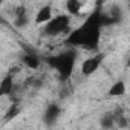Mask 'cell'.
<instances>
[{
  "instance_id": "cell-14",
  "label": "cell",
  "mask_w": 130,
  "mask_h": 130,
  "mask_svg": "<svg viewBox=\"0 0 130 130\" xmlns=\"http://www.w3.org/2000/svg\"><path fill=\"white\" fill-rule=\"evenodd\" d=\"M127 68H130V57H128V60H127Z\"/></svg>"
},
{
  "instance_id": "cell-7",
  "label": "cell",
  "mask_w": 130,
  "mask_h": 130,
  "mask_svg": "<svg viewBox=\"0 0 130 130\" xmlns=\"http://www.w3.org/2000/svg\"><path fill=\"white\" fill-rule=\"evenodd\" d=\"M12 23H14V26H17V28H23V26H26V25H28L26 8H23V6H19V8H15V11H14V20H12Z\"/></svg>"
},
{
  "instance_id": "cell-4",
  "label": "cell",
  "mask_w": 130,
  "mask_h": 130,
  "mask_svg": "<svg viewBox=\"0 0 130 130\" xmlns=\"http://www.w3.org/2000/svg\"><path fill=\"white\" fill-rule=\"evenodd\" d=\"M103 60H104V54H96V55H93V57H89V58H86L83 63H81V74L83 75H92L93 72H96L98 69H100V66H101V63H103Z\"/></svg>"
},
{
  "instance_id": "cell-13",
  "label": "cell",
  "mask_w": 130,
  "mask_h": 130,
  "mask_svg": "<svg viewBox=\"0 0 130 130\" xmlns=\"http://www.w3.org/2000/svg\"><path fill=\"white\" fill-rule=\"evenodd\" d=\"M17 113H19V106H17V104H12V106L9 107V110H8V113H6L5 118H6V119H11V118H14Z\"/></svg>"
},
{
  "instance_id": "cell-8",
  "label": "cell",
  "mask_w": 130,
  "mask_h": 130,
  "mask_svg": "<svg viewBox=\"0 0 130 130\" xmlns=\"http://www.w3.org/2000/svg\"><path fill=\"white\" fill-rule=\"evenodd\" d=\"M12 89H14V78H12V75L9 74V75L3 77L2 83H0V95L6 96V95L12 93Z\"/></svg>"
},
{
  "instance_id": "cell-3",
  "label": "cell",
  "mask_w": 130,
  "mask_h": 130,
  "mask_svg": "<svg viewBox=\"0 0 130 130\" xmlns=\"http://www.w3.org/2000/svg\"><path fill=\"white\" fill-rule=\"evenodd\" d=\"M69 31H71V19L66 14H60V15L52 17L44 25V29H43V32L46 35H51V37L61 35V34H69Z\"/></svg>"
},
{
  "instance_id": "cell-12",
  "label": "cell",
  "mask_w": 130,
  "mask_h": 130,
  "mask_svg": "<svg viewBox=\"0 0 130 130\" xmlns=\"http://www.w3.org/2000/svg\"><path fill=\"white\" fill-rule=\"evenodd\" d=\"M23 63L26 64L29 69H37V68L40 66V60H38V57L31 55V54H28V55L23 57Z\"/></svg>"
},
{
  "instance_id": "cell-5",
  "label": "cell",
  "mask_w": 130,
  "mask_h": 130,
  "mask_svg": "<svg viewBox=\"0 0 130 130\" xmlns=\"http://www.w3.org/2000/svg\"><path fill=\"white\" fill-rule=\"evenodd\" d=\"M52 6L51 5H44L43 8H40V11L35 15V23L37 25H46L51 19H52Z\"/></svg>"
},
{
  "instance_id": "cell-1",
  "label": "cell",
  "mask_w": 130,
  "mask_h": 130,
  "mask_svg": "<svg viewBox=\"0 0 130 130\" xmlns=\"http://www.w3.org/2000/svg\"><path fill=\"white\" fill-rule=\"evenodd\" d=\"M101 28H103L101 12L93 11L80 28H77V29H74L72 32L68 34L66 43L72 44V46H77V47H84V49H89V51H95L98 47V43H100Z\"/></svg>"
},
{
  "instance_id": "cell-9",
  "label": "cell",
  "mask_w": 130,
  "mask_h": 130,
  "mask_svg": "<svg viewBox=\"0 0 130 130\" xmlns=\"http://www.w3.org/2000/svg\"><path fill=\"white\" fill-rule=\"evenodd\" d=\"M84 3H86V0H66V9L69 14L77 15L81 12Z\"/></svg>"
},
{
  "instance_id": "cell-11",
  "label": "cell",
  "mask_w": 130,
  "mask_h": 130,
  "mask_svg": "<svg viewBox=\"0 0 130 130\" xmlns=\"http://www.w3.org/2000/svg\"><path fill=\"white\" fill-rule=\"evenodd\" d=\"M100 125L103 128H112V127H116V119H115V112H107L103 115L101 121H100Z\"/></svg>"
},
{
  "instance_id": "cell-10",
  "label": "cell",
  "mask_w": 130,
  "mask_h": 130,
  "mask_svg": "<svg viewBox=\"0 0 130 130\" xmlns=\"http://www.w3.org/2000/svg\"><path fill=\"white\" fill-rule=\"evenodd\" d=\"M125 90H127V87H125V83L122 81V80H118V81H115L113 84H112V87L109 89V96H113V98H116V96H122L124 93H125Z\"/></svg>"
},
{
  "instance_id": "cell-2",
  "label": "cell",
  "mask_w": 130,
  "mask_h": 130,
  "mask_svg": "<svg viewBox=\"0 0 130 130\" xmlns=\"http://www.w3.org/2000/svg\"><path fill=\"white\" fill-rule=\"evenodd\" d=\"M47 63L49 66H52L61 80H68L71 78L72 72H74V66H75V55L74 52H61L58 55H54V57H49L47 58Z\"/></svg>"
},
{
  "instance_id": "cell-6",
  "label": "cell",
  "mask_w": 130,
  "mask_h": 130,
  "mask_svg": "<svg viewBox=\"0 0 130 130\" xmlns=\"http://www.w3.org/2000/svg\"><path fill=\"white\" fill-rule=\"evenodd\" d=\"M60 113H61V109H60L58 104H49L47 109H46V112H44V121H46L49 125H52V124L58 119Z\"/></svg>"
}]
</instances>
